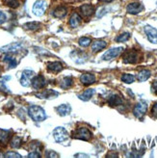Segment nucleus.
<instances>
[{
	"mask_svg": "<svg viewBox=\"0 0 157 158\" xmlns=\"http://www.w3.org/2000/svg\"><path fill=\"white\" fill-rule=\"evenodd\" d=\"M151 76V72L148 69H143V70H141V72L138 73L137 75V78H138V80L140 82H144L146 80H147L148 78H150Z\"/></svg>",
	"mask_w": 157,
	"mask_h": 158,
	"instance_id": "nucleus-24",
	"label": "nucleus"
},
{
	"mask_svg": "<svg viewBox=\"0 0 157 158\" xmlns=\"http://www.w3.org/2000/svg\"><path fill=\"white\" fill-rule=\"evenodd\" d=\"M48 69L49 72L53 73H60L61 70L63 69V66L61 63L59 62H53V63H50L48 66Z\"/></svg>",
	"mask_w": 157,
	"mask_h": 158,
	"instance_id": "nucleus-19",
	"label": "nucleus"
},
{
	"mask_svg": "<svg viewBox=\"0 0 157 158\" xmlns=\"http://www.w3.org/2000/svg\"><path fill=\"white\" fill-rule=\"evenodd\" d=\"M4 61L9 64V68L10 69L14 68L15 66L18 65V63H17V61H15V59L13 58L12 56H10V55H6V56L4 57Z\"/></svg>",
	"mask_w": 157,
	"mask_h": 158,
	"instance_id": "nucleus-26",
	"label": "nucleus"
},
{
	"mask_svg": "<svg viewBox=\"0 0 157 158\" xmlns=\"http://www.w3.org/2000/svg\"><path fill=\"white\" fill-rule=\"evenodd\" d=\"M4 157H7V158H20L21 155L19 154L18 152H8L6 154H4Z\"/></svg>",
	"mask_w": 157,
	"mask_h": 158,
	"instance_id": "nucleus-33",
	"label": "nucleus"
},
{
	"mask_svg": "<svg viewBox=\"0 0 157 158\" xmlns=\"http://www.w3.org/2000/svg\"><path fill=\"white\" fill-rule=\"evenodd\" d=\"M27 157H29V158H40L41 157V154H40V152H39L33 151V152H31L27 155Z\"/></svg>",
	"mask_w": 157,
	"mask_h": 158,
	"instance_id": "nucleus-34",
	"label": "nucleus"
},
{
	"mask_svg": "<svg viewBox=\"0 0 157 158\" xmlns=\"http://www.w3.org/2000/svg\"><path fill=\"white\" fill-rule=\"evenodd\" d=\"M58 96V93H56L55 91H45V92H43L42 94H38L37 97L38 98H54V97H57Z\"/></svg>",
	"mask_w": 157,
	"mask_h": 158,
	"instance_id": "nucleus-25",
	"label": "nucleus"
},
{
	"mask_svg": "<svg viewBox=\"0 0 157 158\" xmlns=\"http://www.w3.org/2000/svg\"><path fill=\"white\" fill-rule=\"evenodd\" d=\"M24 28L28 30H38L41 28V24L39 22H28L24 24Z\"/></svg>",
	"mask_w": 157,
	"mask_h": 158,
	"instance_id": "nucleus-28",
	"label": "nucleus"
},
{
	"mask_svg": "<svg viewBox=\"0 0 157 158\" xmlns=\"http://www.w3.org/2000/svg\"><path fill=\"white\" fill-rule=\"evenodd\" d=\"M107 44L104 41H100V40H97V41H95L92 44V50L93 52H98L100 50L104 49L106 47Z\"/></svg>",
	"mask_w": 157,
	"mask_h": 158,
	"instance_id": "nucleus-15",
	"label": "nucleus"
},
{
	"mask_svg": "<svg viewBox=\"0 0 157 158\" xmlns=\"http://www.w3.org/2000/svg\"><path fill=\"white\" fill-rule=\"evenodd\" d=\"M122 61L125 64H135L138 61V53L135 49L126 51L122 56Z\"/></svg>",
	"mask_w": 157,
	"mask_h": 158,
	"instance_id": "nucleus-5",
	"label": "nucleus"
},
{
	"mask_svg": "<svg viewBox=\"0 0 157 158\" xmlns=\"http://www.w3.org/2000/svg\"><path fill=\"white\" fill-rule=\"evenodd\" d=\"M31 84H32L34 89L40 90V89H43V87L45 86L46 81H45V78L43 75L40 74V75H38V76L33 77L32 81H31Z\"/></svg>",
	"mask_w": 157,
	"mask_h": 158,
	"instance_id": "nucleus-10",
	"label": "nucleus"
},
{
	"mask_svg": "<svg viewBox=\"0 0 157 158\" xmlns=\"http://www.w3.org/2000/svg\"><path fill=\"white\" fill-rule=\"evenodd\" d=\"M67 12H68V10H67L66 7H63V6L58 7L53 11V15L56 18H59V19H63V18L66 17Z\"/></svg>",
	"mask_w": 157,
	"mask_h": 158,
	"instance_id": "nucleus-21",
	"label": "nucleus"
},
{
	"mask_svg": "<svg viewBox=\"0 0 157 158\" xmlns=\"http://www.w3.org/2000/svg\"><path fill=\"white\" fill-rule=\"evenodd\" d=\"M46 6L48 5H46V2L44 0H38L37 2H35V4L33 6L32 12L35 15H37V17H41V15H43L45 13Z\"/></svg>",
	"mask_w": 157,
	"mask_h": 158,
	"instance_id": "nucleus-6",
	"label": "nucleus"
},
{
	"mask_svg": "<svg viewBox=\"0 0 157 158\" xmlns=\"http://www.w3.org/2000/svg\"><path fill=\"white\" fill-rule=\"evenodd\" d=\"M68 134L67 132V130L62 127V126H59V127H56L53 130V137L54 140L57 142V143H62L68 139Z\"/></svg>",
	"mask_w": 157,
	"mask_h": 158,
	"instance_id": "nucleus-3",
	"label": "nucleus"
},
{
	"mask_svg": "<svg viewBox=\"0 0 157 158\" xmlns=\"http://www.w3.org/2000/svg\"><path fill=\"white\" fill-rule=\"evenodd\" d=\"M151 89H152V91L157 94V80H154V81H153L152 86H151Z\"/></svg>",
	"mask_w": 157,
	"mask_h": 158,
	"instance_id": "nucleus-38",
	"label": "nucleus"
},
{
	"mask_svg": "<svg viewBox=\"0 0 157 158\" xmlns=\"http://www.w3.org/2000/svg\"><path fill=\"white\" fill-rule=\"evenodd\" d=\"M4 3L11 8H18L19 7V0H4Z\"/></svg>",
	"mask_w": 157,
	"mask_h": 158,
	"instance_id": "nucleus-32",
	"label": "nucleus"
},
{
	"mask_svg": "<svg viewBox=\"0 0 157 158\" xmlns=\"http://www.w3.org/2000/svg\"><path fill=\"white\" fill-rule=\"evenodd\" d=\"M72 83H73L72 77V76H67V77H64L62 79V81L60 82V87L62 89L67 90V89H69L70 87L72 86Z\"/></svg>",
	"mask_w": 157,
	"mask_h": 158,
	"instance_id": "nucleus-17",
	"label": "nucleus"
},
{
	"mask_svg": "<svg viewBox=\"0 0 157 158\" xmlns=\"http://www.w3.org/2000/svg\"><path fill=\"white\" fill-rule=\"evenodd\" d=\"M147 111V104L145 101H141L137 103L133 109V114L137 118H142Z\"/></svg>",
	"mask_w": 157,
	"mask_h": 158,
	"instance_id": "nucleus-8",
	"label": "nucleus"
},
{
	"mask_svg": "<svg viewBox=\"0 0 157 158\" xmlns=\"http://www.w3.org/2000/svg\"><path fill=\"white\" fill-rule=\"evenodd\" d=\"M28 115L34 122H43L46 118L45 111L40 106L33 105L28 109Z\"/></svg>",
	"mask_w": 157,
	"mask_h": 158,
	"instance_id": "nucleus-1",
	"label": "nucleus"
},
{
	"mask_svg": "<svg viewBox=\"0 0 157 158\" xmlns=\"http://www.w3.org/2000/svg\"><path fill=\"white\" fill-rule=\"evenodd\" d=\"M70 111H72V108H70L69 104H61L57 107V112L62 117L68 116Z\"/></svg>",
	"mask_w": 157,
	"mask_h": 158,
	"instance_id": "nucleus-18",
	"label": "nucleus"
},
{
	"mask_svg": "<svg viewBox=\"0 0 157 158\" xmlns=\"http://www.w3.org/2000/svg\"><path fill=\"white\" fill-rule=\"evenodd\" d=\"M129 38H130V34L129 33H123V34L120 35L119 37L116 39V42H118V43H124V42L128 41Z\"/></svg>",
	"mask_w": 157,
	"mask_h": 158,
	"instance_id": "nucleus-30",
	"label": "nucleus"
},
{
	"mask_svg": "<svg viewBox=\"0 0 157 158\" xmlns=\"http://www.w3.org/2000/svg\"><path fill=\"white\" fill-rule=\"evenodd\" d=\"M145 33L151 44H157V30L150 25H147L145 27Z\"/></svg>",
	"mask_w": 157,
	"mask_h": 158,
	"instance_id": "nucleus-9",
	"label": "nucleus"
},
{
	"mask_svg": "<svg viewBox=\"0 0 157 158\" xmlns=\"http://www.w3.org/2000/svg\"><path fill=\"white\" fill-rule=\"evenodd\" d=\"M100 1H102V2H111V1H113V0H100Z\"/></svg>",
	"mask_w": 157,
	"mask_h": 158,
	"instance_id": "nucleus-40",
	"label": "nucleus"
},
{
	"mask_svg": "<svg viewBox=\"0 0 157 158\" xmlns=\"http://www.w3.org/2000/svg\"><path fill=\"white\" fill-rule=\"evenodd\" d=\"M144 10V6L139 2H133L128 4L127 6V12L131 15H137Z\"/></svg>",
	"mask_w": 157,
	"mask_h": 158,
	"instance_id": "nucleus-11",
	"label": "nucleus"
},
{
	"mask_svg": "<svg viewBox=\"0 0 157 158\" xmlns=\"http://www.w3.org/2000/svg\"><path fill=\"white\" fill-rule=\"evenodd\" d=\"M7 19V17H6V15L0 11V24H2V23H4Z\"/></svg>",
	"mask_w": 157,
	"mask_h": 158,
	"instance_id": "nucleus-37",
	"label": "nucleus"
},
{
	"mask_svg": "<svg viewBox=\"0 0 157 158\" xmlns=\"http://www.w3.org/2000/svg\"><path fill=\"white\" fill-rule=\"evenodd\" d=\"M108 103L111 106H118L122 103V99L120 96H118V94H113V96L109 98Z\"/></svg>",
	"mask_w": 157,
	"mask_h": 158,
	"instance_id": "nucleus-22",
	"label": "nucleus"
},
{
	"mask_svg": "<svg viewBox=\"0 0 157 158\" xmlns=\"http://www.w3.org/2000/svg\"><path fill=\"white\" fill-rule=\"evenodd\" d=\"M151 114L154 118H157V102H155V103L153 104L152 106V109H151Z\"/></svg>",
	"mask_w": 157,
	"mask_h": 158,
	"instance_id": "nucleus-35",
	"label": "nucleus"
},
{
	"mask_svg": "<svg viewBox=\"0 0 157 158\" xmlns=\"http://www.w3.org/2000/svg\"><path fill=\"white\" fill-rule=\"evenodd\" d=\"M46 157H58L59 155L56 154L55 152H52V151H48L46 152V154H45Z\"/></svg>",
	"mask_w": 157,
	"mask_h": 158,
	"instance_id": "nucleus-36",
	"label": "nucleus"
},
{
	"mask_svg": "<svg viewBox=\"0 0 157 158\" xmlns=\"http://www.w3.org/2000/svg\"><path fill=\"white\" fill-rule=\"evenodd\" d=\"M80 13L84 18L88 19V18L92 17V15H93V13H95V8H93L92 5H89V4L83 5L80 7Z\"/></svg>",
	"mask_w": 157,
	"mask_h": 158,
	"instance_id": "nucleus-12",
	"label": "nucleus"
},
{
	"mask_svg": "<svg viewBox=\"0 0 157 158\" xmlns=\"http://www.w3.org/2000/svg\"><path fill=\"white\" fill-rule=\"evenodd\" d=\"M93 94H95V90H93V89H88V90H86L85 92H83L81 94H79L78 98H79L81 100L87 101L93 96Z\"/></svg>",
	"mask_w": 157,
	"mask_h": 158,
	"instance_id": "nucleus-23",
	"label": "nucleus"
},
{
	"mask_svg": "<svg viewBox=\"0 0 157 158\" xmlns=\"http://www.w3.org/2000/svg\"><path fill=\"white\" fill-rule=\"evenodd\" d=\"M72 137L74 139H79V140H84V141H89L92 139L93 135L92 132L85 127H79L77 128L73 133H72Z\"/></svg>",
	"mask_w": 157,
	"mask_h": 158,
	"instance_id": "nucleus-2",
	"label": "nucleus"
},
{
	"mask_svg": "<svg viewBox=\"0 0 157 158\" xmlns=\"http://www.w3.org/2000/svg\"><path fill=\"white\" fill-rule=\"evenodd\" d=\"M35 75V73L31 69H25L22 72L21 78H20V84L23 87H29L31 84V81Z\"/></svg>",
	"mask_w": 157,
	"mask_h": 158,
	"instance_id": "nucleus-4",
	"label": "nucleus"
},
{
	"mask_svg": "<svg viewBox=\"0 0 157 158\" xmlns=\"http://www.w3.org/2000/svg\"><path fill=\"white\" fill-rule=\"evenodd\" d=\"M123 51V47H116V48H111L109 49L107 52H105L102 55V60L105 61H110L112 59H115Z\"/></svg>",
	"mask_w": 157,
	"mask_h": 158,
	"instance_id": "nucleus-7",
	"label": "nucleus"
},
{
	"mask_svg": "<svg viewBox=\"0 0 157 158\" xmlns=\"http://www.w3.org/2000/svg\"><path fill=\"white\" fill-rule=\"evenodd\" d=\"M19 49H21V44H12L3 46L1 49V52L3 53H12V52H17Z\"/></svg>",
	"mask_w": 157,
	"mask_h": 158,
	"instance_id": "nucleus-13",
	"label": "nucleus"
},
{
	"mask_svg": "<svg viewBox=\"0 0 157 158\" xmlns=\"http://www.w3.org/2000/svg\"><path fill=\"white\" fill-rule=\"evenodd\" d=\"M11 137V131L0 129V144L6 145L10 140Z\"/></svg>",
	"mask_w": 157,
	"mask_h": 158,
	"instance_id": "nucleus-20",
	"label": "nucleus"
},
{
	"mask_svg": "<svg viewBox=\"0 0 157 158\" xmlns=\"http://www.w3.org/2000/svg\"><path fill=\"white\" fill-rule=\"evenodd\" d=\"M0 91H2V92H9V90L7 89V87L5 86V84H3V83H1L0 82Z\"/></svg>",
	"mask_w": 157,
	"mask_h": 158,
	"instance_id": "nucleus-39",
	"label": "nucleus"
},
{
	"mask_svg": "<svg viewBox=\"0 0 157 158\" xmlns=\"http://www.w3.org/2000/svg\"><path fill=\"white\" fill-rule=\"evenodd\" d=\"M79 44L83 47H86L88 46L90 44H91V39L90 38H87V37H83V38H80L79 41H78Z\"/></svg>",
	"mask_w": 157,
	"mask_h": 158,
	"instance_id": "nucleus-31",
	"label": "nucleus"
},
{
	"mask_svg": "<svg viewBox=\"0 0 157 158\" xmlns=\"http://www.w3.org/2000/svg\"><path fill=\"white\" fill-rule=\"evenodd\" d=\"M81 21H82L81 17H80L79 15H77V14H72V15L69 18V20H68L70 27H72V28H75L77 26H79Z\"/></svg>",
	"mask_w": 157,
	"mask_h": 158,
	"instance_id": "nucleus-16",
	"label": "nucleus"
},
{
	"mask_svg": "<svg viewBox=\"0 0 157 158\" xmlns=\"http://www.w3.org/2000/svg\"><path fill=\"white\" fill-rule=\"evenodd\" d=\"M80 81L82 82V84L84 85H91L93 83L96 82V77L93 74H91V73H85V74H82L81 77H80Z\"/></svg>",
	"mask_w": 157,
	"mask_h": 158,
	"instance_id": "nucleus-14",
	"label": "nucleus"
},
{
	"mask_svg": "<svg viewBox=\"0 0 157 158\" xmlns=\"http://www.w3.org/2000/svg\"><path fill=\"white\" fill-rule=\"evenodd\" d=\"M134 80H135V77L132 74L125 73V74H122V81L126 84H131L134 82Z\"/></svg>",
	"mask_w": 157,
	"mask_h": 158,
	"instance_id": "nucleus-27",
	"label": "nucleus"
},
{
	"mask_svg": "<svg viewBox=\"0 0 157 158\" xmlns=\"http://www.w3.org/2000/svg\"><path fill=\"white\" fill-rule=\"evenodd\" d=\"M11 147L14 148H19L21 145V138L18 137V136H14V138H12L11 140Z\"/></svg>",
	"mask_w": 157,
	"mask_h": 158,
	"instance_id": "nucleus-29",
	"label": "nucleus"
}]
</instances>
